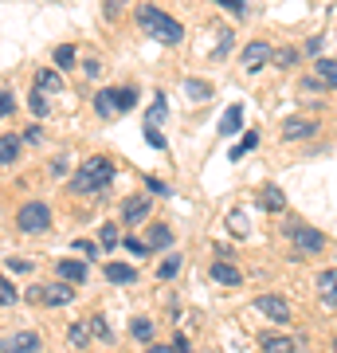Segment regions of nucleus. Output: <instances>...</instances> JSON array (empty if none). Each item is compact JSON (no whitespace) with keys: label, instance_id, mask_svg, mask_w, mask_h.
<instances>
[{"label":"nucleus","instance_id":"obj_3","mask_svg":"<svg viewBox=\"0 0 337 353\" xmlns=\"http://www.w3.org/2000/svg\"><path fill=\"white\" fill-rule=\"evenodd\" d=\"M16 228L24 232V236H43L51 228V208L43 201H28L20 212H16Z\"/></svg>","mask_w":337,"mask_h":353},{"label":"nucleus","instance_id":"obj_30","mask_svg":"<svg viewBox=\"0 0 337 353\" xmlns=\"http://www.w3.org/2000/svg\"><path fill=\"white\" fill-rule=\"evenodd\" d=\"M185 94H188V99H200V102H204L208 94H212V87H208V83H192V79H188V83H185Z\"/></svg>","mask_w":337,"mask_h":353},{"label":"nucleus","instance_id":"obj_47","mask_svg":"<svg viewBox=\"0 0 337 353\" xmlns=\"http://www.w3.org/2000/svg\"><path fill=\"white\" fill-rule=\"evenodd\" d=\"M51 173L63 176V173H67V161H63V157H55V161H51Z\"/></svg>","mask_w":337,"mask_h":353},{"label":"nucleus","instance_id":"obj_11","mask_svg":"<svg viewBox=\"0 0 337 353\" xmlns=\"http://www.w3.org/2000/svg\"><path fill=\"white\" fill-rule=\"evenodd\" d=\"M239 126H243V102H236V106H227V114L220 118V134L224 138H236Z\"/></svg>","mask_w":337,"mask_h":353},{"label":"nucleus","instance_id":"obj_14","mask_svg":"<svg viewBox=\"0 0 337 353\" xmlns=\"http://www.w3.org/2000/svg\"><path fill=\"white\" fill-rule=\"evenodd\" d=\"M94 110H99V114H118V110H122V90H99Z\"/></svg>","mask_w":337,"mask_h":353},{"label":"nucleus","instance_id":"obj_37","mask_svg":"<svg viewBox=\"0 0 337 353\" xmlns=\"http://www.w3.org/2000/svg\"><path fill=\"white\" fill-rule=\"evenodd\" d=\"M20 138H24V141H32V145H39V141H43V130H39V126H28L24 134H20Z\"/></svg>","mask_w":337,"mask_h":353},{"label":"nucleus","instance_id":"obj_44","mask_svg":"<svg viewBox=\"0 0 337 353\" xmlns=\"http://www.w3.org/2000/svg\"><path fill=\"white\" fill-rule=\"evenodd\" d=\"M220 4H224V8H232L236 16H243V8H247V0H220Z\"/></svg>","mask_w":337,"mask_h":353},{"label":"nucleus","instance_id":"obj_35","mask_svg":"<svg viewBox=\"0 0 337 353\" xmlns=\"http://www.w3.org/2000/svg\"><path fill=\"white\" fill-rule=\"evenodd\" d=\"M125 248H130L134 255H150V252H153V248H150V240H134V236L125 240Z\"/></svg>","mask_w":337,"mask_h":353},{"label":"nucleus","instance_id":"obj_32","mask_svg":"<svg viewBox=\"0 0 337 353\" xmlns=\"http://www.w3.org/2000/svg\"><path fill=\"white\" fill-rule=\"evenodd\" d=\"M28 106H32V114H36V118H43V114H48V102H43V90H32V94H28Z\"/></svg>","mask_w":337,"mask_h":353},{"label":"nucleus","instance_id":"obj_15","mask_svg":"<svg viewBox=\"0 0 337 353\" xmlns=\"http://www.w3.org/2000/svg\"><path fill=\"white\" fill-rule=\"evenodd\" d=\"M36 90H43V94H55V90H63L59 71H55V67H43V71H39V79H36Z\"/></svg>","mask_w":337,"mask_h":353},{"label":"nucleus","instance_id":"obj_22","mask_svg":"<svg viewBox=\"0 0 337 353\" xmlns=\"http://www.w3.org/2000/svg\"><path fill=\"white\" fill-rule=\"evenodd\" d=\"M90 322H71V330H67V341H71V345H75V350H83V345H87V338H90Z\"/></svg>","mask_w":337,"mask_h":353},{"label":"nucleus","instance_id":"obj_38","mask_svg":"<svg viewBox=\"0 0 337 353\" xmlns=\"http://www.w3.org/2000/svg\"><path fill=\"white\" fill-rule=\"evenodd\" d=\"M8 271H16V275H24V271H32V263H28V259H20V255H16V259H8Z\"/></svg>","mask_w":337,"mask_h":353},{"label":"nucleus","instance_id":"obj_8","mask_svg":"<svg viewBox=\"0 0 337 353\" xmlns=\"http://www.w3.org/2000/svg\"><path fill=\"white\" fill-rule=\"evenodd\" d=\"M150 208H153L150 196H130V201L122 204V220H125L130 228H134V224H141V220L150 216Z\"/></svg>","mask_w":337,"mask_h":353},{"label":"nucleus","instance_id":"obj_13","mask_svg":"<svg viewBox=\"0 0 337 353\" xmlns=\"http://www.w3.org/2000/svg\"><path fill=\"white\" fill-rule=\"evenodd\" d=\"M259 350H263V353H294V341L283 338V334H263V338H259Z\"/></svg>","mask_w":337,"mask_h":353},{"label":"nucleus","instance_id":"obj_25","mask_svg":"<svg viewBox=\"0 0 337 353\" xmlns=\"http://www.w3.org/2000/svg\"><path fill=\"white\" fill-rule=\"evenodd\" d=\"M255 145H259V130H247V134H243V141L232 150V161H239V157H243L247 150H255Z\"/></svg>","mask_w":337,"mask_h":353},{"label":"nucleus","instance_id":"obj_28","mask_svg":"<svg viewBox=\"0 0 337 353\" xmlns=\"http://www.w3.org/2000/svg\"><path fill=\"white\" fill-rule=\"evenodd\" d=\"M134 338H138V341H153V322H150V318H134Z\"/></svg>","mask_w":337,"mask_h":353},{"label":"nucleus","instance_id":"obj_42","mask_svg":"<svg viewBox=\"0 0 337 353\" xmlns=\"http://www.w3.org/2000/svg\"><path fill=\"white\" fill-rule=\"evenodd\" d=\"M227 51H232V32H224V39H220V48H216V59H224Z\"/></svg>","mask_w":337,"mask_h":353},{"label":"nucleus","instance_id":"obj_34","mask_svg":"<svg viewBox=\"0 0 337 353\" xmlns=\"http://www.w3.org/2000/svg\"><path fill=\"white\" fill-rule=\"evenodd\" d=\"M145 141H150L153 150H165V138H161V130H157V126H150V122H145Z\"/></svg>","mask_w":337,"mask_h":353},{"label":"nucleus","instance_id":"obj_41","mask_svg":"<svg viewBox=\"0 0 337 353\" xmlns=\"http://www.w3.org/2000/svg\"><path fill=\"white\" fill-rule=\"evenodd\" d=\"M90 330H94L102 341H110V330H106V322H102V318H94V322H90Z\"/></svg>","mask_w":337,"mask_h":353},{"label":"nucleus","instance_id":"obj_33","mask_svg":"<svg viewBox=\"0 0 337 353\" xmlns=\"http://www.w3.org/2000/svg\"><path fill=\"white\" fill-rule=\"evenodd\" d=\"M122 236H118V224H102V248H118Z\"/></svg>","mask_w":337,"mask_h":353},{"label":"nucleus","instance_id":"obj_7","mask_svg":"<svg viewBox=\"0 0 337 353\" xmlns=\"http://www.w3.org/2000/svg\"><path fill=\"white\" fill-rule=\"evenodd\" d=\"M0 345H4V353H39V338L32 330H20L12 338H4Z\"/></svg>","mask_w":337,"mask_h":353},{"label":"nucleus","instance_id":"obj_45","mask_svg":"<svg viewBox=\"0 0 337 353\" xmlns=\"http://www.w3.org/2000/svg\"><path fill=\"white\" fill-rule=\"evenodd\" d=\"M173 350H176V353H192V345H188L185 334H176V338H173Z\"/></svg>","mask_w":337,"mask_h":353},{"label":"nucleus","instance_id":"obj_46","mask_svg":"<svg viewBox=\"0 0 337 353\" xmlns=\"http://www.w3.org/2000/svg\"><path fill=\"white\" fill-rule=\"evenodd\" d=\"M322 43H325L322 36H314V39H306V55H318V51H322Z\"/></svg>","mask_w":337,"mask_h":353},{"label":"nucleus","instance_id":"obj_1","mask_svg":"<svg viewBox=\"0 0 337 353\" xmlns=\"http://www.w3.org/2000/svg\"><path fill=\"white\" fill-rule=\"evenodd\" d=\"M110 181H114V161H110V157H87L83 169L71 176V189H75L79 196H87V192L106 189Z\"/></svg>","mask_w":337,"mask_h":353},{"label":"nucleus","instance_id":"obj_40","mask_svg":"<svg viewBox=\"0 0 337 353\" xmlns=\"http://www.w3.org/2000/svg\"><path fill=\"white\" fill-rule=\"evenodd\" d=\"M122 4H125V0H106V16L118 20V16H122Z\"/></svg>","mask_w":337,"mask_h":353},{"label":"nucleus","instance_id":"obj_43","mask_svg":"<svg viewBox=\"0 0 337 353\" xmlns=\"http://www.w3.org/2000/svg\"><path fill=\"white\" fill-rule=\"evenodd\" d=\"M150 192H161V196H169V185H165V181H157V176H150Z\"/></svg>","mask_w":337,"mask_h":353},{"label":"nucleus","instance_id":"obj_2","mask_svg":"<svg viewBox=\"0 0 337 353\" xmlns=\"http://www.w3.org/2000/svg\"><path fill=\"white\" fill-rule=\"evenodd\" d=\"M138 24L145 28L153 39H161V43H181V39H185V28L176 24L173 16L157 12L153 4H141V8H138Z\"/></svg>","mask_w":337,"mask_h":353},{"label":"nucleus","instance_id":"obj_48","mask_svg":"<svg viewBox=\"0 0 337 353\" xmlns=\"http://www.w3.org/2000/svg\"><path fill=\"white\" fill-rule=\"evenodd\" d=\"M145 353H176V350H173V345H150Z\"/></svg>","mask_w":337,"mask_h":353},{"label":"nucleus","instance_id":"obj_20","mask_svg":"<svg viewBox=\"0 0 337 353\" xmlns=\"http://www.w3.org/2000/svg\"><path fill=\"white\" fill-rule=\"evenodd\" d=\"M106 279H110V283H134L138 271H134L130 263H106Z\"/></svg>","mask_w":337,"mask_h":353},{"label":"nucleus","instance_id":"obj_49","mask_svg":"<svg viewBox=\"0 0 337 353\" xmlns=\"http://www.w3.org/2000/svg\"><path fill=\"white\" fill-rule=\"evenodd\" d=\"M334 350H337V341H334Z\"/></svg>","mask_w":337,"mask_h":353},{"label":"nucleus","instance_id":"obj_17","mask_svg":"<svg viewBox=\"0 0 337 353\" xmlns=\"http://www.w3.org/2000/svg\"><path fill=\"white\" fill-rule=\"evenodd\" d=\"M59 279H67V283H83V279H87V263H79V259H63Z\"/></svg>","mask_w":337,"mask_h":353},{"label":"nucleus","instance_id":"obj_9","mask_svg":"<svg viewBox=\"0 0 337 353\" xmlns=\"http://www.w3.org/2000/svg\"><path fill=\"white\" fill-rule=\"evenodd\" d=\"M71 299H75V290H71V283H67V279H59V283L43 287V306H67Z\"/></svg>","mask_w":337,"mask_h":353},{"label":"nucleus","instance_id":"obj_4","mask_svg":"<svg viewBox=\"0 0 337 353\" xmlns=\"http://www.w3.org/2000/svg\"><path fill=\"white\" fill-rule=\"evenodd\" d=\"M255 310L267 314L271 322H278V326L290 322V306H287V299H278V294H259V299H255Z\"/></svg>","mask_w":337,"mask_h":353},{"label":"nucleus","instance_id":"obj_27","mask_svg":"<svg viewBox=\"0 0 337 353\" xmlns=\"http://www.w3.org/2000/svg\"><path fill=\"white\" fill-rule=\"evenodd\" d=\"M181 263H185V259H181V255H169V259H165V263L157 267V279H173L176 271H181Z\"/></svg>","mask_w":337,"mask_h":353},{"label":"nucleus","instance_id":"obj_26","mask_svg":"<svg viewBox=\"0 0 337 353\" xmlns=\"http://www.w3.org/2000/svg\"><path fill=\"white\" fill-rule=\"evenodd\" d=\"M55 67L59 71H71L75 67V48H55Z\"/></svg>","mask_w":337,"mask_h":353},{"label":"nucleus","instance_id":"obj_16","mask_svg":"<svg viewBox=\"0 0 337 353\" xmlns=\"http://www.w3.org/2000/svg\"><path fill=\"white\" fill-rule=\"evenodd\" d=\"M212 279L224 283V287H239V283H243V275H239L232 263H212Z\"/></svg>","mask_w":337,"mask_h":353},{"label":"nucleus","instance_id":"obj_24","mask_svg":"<svg viewBox=\"0 0 337 353\" xmlns=\"http://www.w3.org/2000/svg\"><path fill=\"white\" fill-rule=\"evenodd\" d=\"M318 79L325 87H337V63L334 59H318Z\"/></svg>","mask_w":337,"mask_h":353},{"label":"nucleus","instance_id":"obj_12","mask_svg":"<svg viewBox=\"0 0 337 353\" xmlns=\"http://www.w3.org/2000/svg\"><path fill=\"white\" fill-rule=\"evenodd\" d=\"M318 294L325 306H337V271H322L318 275Z\"/></svg>","mask_w":337,"mask_h":353},{"label":"nucleus","instance_id":"obj_23","mask_svg":"<svg viewBox=\"0 0 337 353\" xmlns=\"http://www.w3.org/2000/svg\"><path fill=\"white\" fill-rule=\"evenodd\" d=\"M165 114H169V102H165V94H157V99H153V106H150V114H145V122H150V126H157V122H165Z\"/></svg>","mask_w":337,"mask_h":353},{"label":"nucleus","instance_id":"obj_10","mask_svg":"<svg viewBox=\"0 0 337 353\" xmlns=\"http://www.w3.org/2000/svg\"><path fill=\"white\" fill-rule=\"evenodd\" d=\"M267 59H271V43H263V39L247 43V51H243V67H247V71H259Z\"/></svg>","mask_w":337,"mask_h":353},{"label":"nucleus","instance_id":"obj_21","mask_svg":"<svg viewBox=\"0 0 337 353\" xmlns=\"http://www.w3.org/2000/svg\"><path fill=\"white\" fill-rule=\"evenodd\" d=\"M150 248H153V252H161V248H173V232H169L165 224H153V228H150Z\"/></svg>","mask_w":337,"mask_h":353},{"label":"nucleus","instance_id":"obj_31","mask_svg":"<svg viewBox=\"0 0 337 353\" xmlns=\"http://www.w3.org/2000/svg\"><path fill=\"white\" fill-rule=\"evenodd\" d=\"M16 299H20V294H16V287H12L4 275H0V306H12Z\"/></svg>","mask_w":337,"mask_h":353},{"label":"nucleus","instance_id":"obj_39","mask_svg":"<svg viewBox=\"0 0 337 353\" xmlns=\"http://www.w3.org/2000/svg\"><path fill=\"white\" fill-rule=\"evenodd\" d=\"M75 252H83L87 259H94V255H99V248H94L90 240H79V243H75Z\"/></svg>","mask_w":337,"mask_h":353},{"label":"nucleus","instance_id":"obj_18","mask_svg":"<svg viewBox=\"0 0 337 353\" xmlns=\"http://www.w3.org/2000/svg\"><path fill=\"white\" fill-rule=\"evenodd\" d=\"M263 208H267V212H283V208H287V196H283L278 185H267V189H263Z\"/></svg>","mask_w":337,"mask_h":353},{"label":"nucleus","instance_id":"obj_6","mask_svg":"<svg viewBox=\"0 0 337 353\" xmlns=\"http://www.w3.org/2000/svg\"><path fill=\"white\" fill-rule=\"evenodd\" d=\"M318 134V122L314 118H287L283 122V138L287 141H306V138H314Z\"/></svg>","mask_w":337,"mask_h":353},{"label":"nucleus","instance_id":"obj_5","mask_svg":"<svg viewBox=\"0 0 337 353\" xmlns=\"http://www.w3.org/2000/svg\"><path fill=\"white\" fill-rule=\"evenodd\" d=\"M290 240H294V248H298L302 255H318L325 248V236L318 232V228H306V224L294 228V232H290Z\"/></svg>","mask_w":337,"mask_h":353},{"label":"nucleus","instance_id":"obj_29","mask_svg":"<svg viewBox=\"0 0 337 353\" xmlns=\"http://www.w3.org/2000/svg\"><path fill=\"white\" fill-rule=\"evenodd\" d=\"M271 59H275V63L283 67V71H287V67H294V63H298V51H294V48H283V51H275Z\"/></svg>","mask_w":337,"mask_h":353},{"label":"nucleus","instance_id":"obj_19","mask_svg":"<svg viewBox=\"0 0 337 353\" xmlns=\"http://www.w3.org/2000/svg\"><path fill=\"white\" fill-rule=\"evenodd\" d=\"M20 153V134H4L0 138V165H12Z\"/></svg>","mask_w":337,"mask_h":353},{"label":"nucleus","instance_id":"obj_36","mask_svg":"<svg viewBox=\"0 0 337 353\" xmlns=\"http://www.w3.org/2000/svg\"><path fill=\"white\" fill-rule=\"evenodd\" d=\"M12 110H16V99L8 94V90H0V118H8Z\"/></svg>","mask_w":337,"mask_h":353}]
</instances>
